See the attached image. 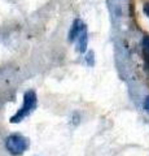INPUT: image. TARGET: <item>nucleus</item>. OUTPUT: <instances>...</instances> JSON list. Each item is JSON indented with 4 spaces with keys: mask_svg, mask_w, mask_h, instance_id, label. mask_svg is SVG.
<instances>
[{
    "mask_svg": "<svg viewBox=\"0 0 149 156\" xmlns=\"http://www.w3.org/2000/svg\"><path fill=\"white\" fill-rule=\"evenodd\" d=\"M36 101H38V98H36L35 92L34 91H27L25 94V96H23V104H22V107L17 111L16 115L11 117V122L12 124L21 122L25 117H27L32 111L36 108Z\"/></svg>",
    "mask_w": 149,
    "mask_h": 156,
    "instance_id": "1",
    "label": "nucleus"
},
{
    "mask_svg": "<svg viewBox=\"0 0 149 156\" xmlns=\"http://www.w3.org/2000/svg\"><path fill=\"white\" fill-rule=\"evenodd\" d=\"M5 147L12 155H21L29 147V142L21 134H12L5 139Z\"/></svg>",
    "mask_w": 149,
    "mask_h": 156,
    "instance_id": "2",
    "label": "nucleus"
},
{
    "mask_svg": "<svg viewBox=\"0 0 149 156\" xmlns=\"http://www.w3.org/2000/svg\"><path fill=\"white\" fill-rule=\"evenodd\" d=\"M78 44H76V51L83 53L86 52V50H87V44H88V31H87V26L82 25V29H80V33L78 35Z\"/></svg>",
    "mask_w": 149,
    "mask_h": 156,
    "instance_id": "3",
    "label": "nucleus"
},
{
    "mask_svg": "<svg viewBox=\"0 0 149 156\" xmlns=\"http://www.w3.org/2000/svg\"><path fill=\"white\" fill-rule=\"evenodd\" d=\"M82 25H83V22H82L79 18L74 20L73 25H71V29H70V31H69V38H68L70 43H73L75 39L78 38L79 33H80V29H82Z\"/></svg>",
    "mask_w": 149,
    "mask_h": 156,
    "instance_id": "4",
    "label": "nucleus"
},
{
    "mask_svg": "<svg viewBox=\"0 0 149 156\" xmlns=\"http://www.w3.org/2000/svg\"><path fill=\"white\" fill-rule=\"evenodd\" d=\"M143 47L148 53H149V35H145L143 38Z\"/></svg>",
    "mask_w": 149,
    "mask_h": 156,
    "instance_id": "5",
    "label": "nucleus"
},
{
    "mask_svg": "<svg viewBox=\"0 0 149 156\" xmlns=\"http://www.w3.org/2000/svg\"><path fill=\"white\" fill-rule=\"evenodd\" d=\"M87 62L88 65H93V52H90L87 55Z\"/></svg>",
    "mask_w": 149,
    "mask_h": 156,
    "instance_id": "6",
    "label": "nucleus"
},
{
    "mask_svg": "<svg viewBox=\"0 0 149 156\" xmlns=\"http://www.w3.org/2000/svg\"><path fill=\"white\" fill-rule=\"evenodd\" d=\"M144 109L149 112V95L145 98V101H144Z\"/></svg>",
    "mask_w": 149,
    "mask_h": 156,
    "instance_id": "7",
    "label": "nucleus"
},
{
    "mask_svg": "<svg viewBox=\"0 0 149 156\" xmlns=\"http://www.w3.org/2000/svg\"><path fill=\"white\" fill-rule=\"evenodd\" d=\"M144 13H145L148 16V18H149V2L144 4Z\"/></svg>",
    "mask_w": 149,
    "mask_h": 156,
    "instance_id": "8",
    "label": "nucleus"
},
{
    "mask_svg": "<svg viewBox=\"0 0 149 156\" xmlns=\"http://www.w3.org/2000/svg\"><path fill=\"white\" fill-rule=\"evenodd\" d=\"M145 65H147V69H148V72H149V55L145 56Z\"/></svg>",
    "mask_w": 149,
    "mask_h": 156,
    "instance_id": "9",
    "label": "nucleus"
}]
</instances>
